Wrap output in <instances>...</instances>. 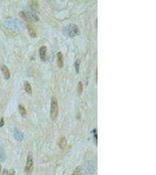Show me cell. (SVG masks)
Returning <instances> with one entry per match:
<instances>
[{"label":"cell","mask_w":156,"mask_h":175,"mask_svg":"<svg viewBox=\"0 0 156 175\" xmlns=\"http://www.w3.org/2000/svg\"><path fill=\"white\" fill-rule=\"evenodd\" d=\"M50 117L51 118L55 120L58 114H59V104L57 99L56 96H53L51 99V103H50Z\"/></svg>","instance_id":"obj_1"},{"label":"cell","mask_w":156,"mask_h":175,"mask_svg":"<svg viewBox=\"0 0 156 175\" xmlns=\"http://www.w3.org/2000/svg\"><path fill=\"white\" fill-rule=\"evenodd\" d=\"M33 171V155L31 152H29L27 156V163L24 169L25 173L31 175Z\"/></svg>","instance_id":"obj_2"},{"label":"cell","mask_w":156,"mask_h":175,"mask_svg":"<svg viewBox=\"0 0 156 175\" xmlns=\"http://www.w3.org/2000/svg\"><path fill=\"white\" fill-rule=\"evenodd\" d=\"M66 32L68 33L69 36L70 37H73L77 36L80 33L79 29L75 25H70L68 27H67Z\"/></svg>","instance_id":"obj_3"},{"label":"cell","mask_w":156,"mask_h":175,"mask_svg":"<svg viewBox=\"0 0 156 175\" xmlns=\"http://www.w3.org/2000/svg\"><path fill=\"white\" fill-rule=\"evenodd\" d=\"M1 71L3 73V74L4 78L6 79H9L10 78V73L8 69V67L5 65L2 64L1 65Z\"/></svg>","instance_id":"obj_4"},{"label":"cell","mask_w":156,"mask_h":175,"mask_svg":"<svg viewBox=\"0 0 156 175\" xmlns=\"http://www.w3.org/2000/svg\"><path fill=\"white\" fill-rule=\"evenodd\" d=\"M46 51L47 48L45 46H43L40 47L39 49V55L42 61H46Z\"/></svg>","instance_id":"obj_5"},{"label":"cell","mask_w":156,"mask_h":175,"mask_svg":"<svg viewBox=\"0 0 156 175\" xmlns=\"http://www.w3.org/2000/svg\"><path fill=\"white\" fill-rule=\"evenodd\" d=\"M59 146L61 150H64L67 145V140L64 136H62L60 138L59 140Z\"/></svg>","instance_id":"obj_6"},{"label":"cell","mask_w":156,"mask_h":175,"mask_svg":"<svg viewBox=\"0 0 156 175\" xmlns=\"http://www.w3.org/2000/svg\"><path fill=\"white\" fill-rule=\"evenodd\" d=\"M71 175H84V169L81 165L78 166Z\"/></svg>","instance_id":"obj_7"},{"label":"cell","mask_w":156,"mask_h":175,"mask_svg":"<svg viewBox=\"0 0 156 175\" xmlns=\"http://www.w3.org/2000/svg\"><path fill=\"white\" fill-rule=\"evenodd\" d=\"M27 27H28V32H29V34L30 36L33 38L36 37L37 34H36L35 28H33V26L31 24H28Z\"/></svg>","instance_id":"obj_8"},{"label":"cell","mask_w":156,"mask_h":175,"mask_svg":"<svg viewBox=\"0 0 156 175\" xmlns=\"http://www.w3.org/2000/svg\"><path fill=\"white\" fill-rule=\"evenodd\" d=\"M57 65L60 69L63 68V67L64 65L63 63V55L62 53L61 52H59L57 53Z\"/></svg>","instance_id":"obj_9"},{"label":"cell","mask_w":156,"mask_h":175,"mask_svg":"<svg viewBox=\"0 0 156 175\" xmlns=\"http://www.w3.org/2000/svg\"><path fill=\"white\" fill-rule=\"evenodd\" d=\"M14 136V138H15V140L18 141H21L23 138V136L22 133L21 132L19 131H18L17 129H15Z\"/></svg>","instance_id":"obj_10"},{"label":"cell","mask_w":156,"mask_h":175,"mask_svg":"<svg viewBox=\"0 0 156 175\" xmlns=\"http://www.w3.org/2000/svg\"><path fill=\"white\" fill-rule=\"evenodd\" d=\"M6 159V155L5 151L3 148L0 146V161L4 162Z\"/></svg>","instance_id":"obj_11"},{"label":"cell","mask_w":156,"mask_h":175,"mask_svg":"<svg viewBox=\"0 0 156 175\" xmlns=\"http://www.w3.org/2000/svg\"><path fill=\"white\" fill-rule=\"evenodd\" d=\"M25 90L29 94H31L32 93V89L31 85L28 82H26L25 83Z\"/></svg>","instance_id":"obj_12"},{"label":"cell","mask_w":156,"mask_h":175,"mask_svg":"<svg viewBox=\"0 0 156 175\" xmlns=\"http://www.w3.org/2000/svg\"><path fill=\"white\" fill-rule=\"evenodd\" d=\"M18 109H19V112L22 116H26V114H27V110H26L23 106H22V104H19L18 106Z\"/></svg>","instance_id":"obj_13"},{"label":"cell","mask_w":156,"mask_h":175,"mask_svg":"<svg viewBox=\"0 0 156 175\" xmlns=\"http://www.w3.org/2000/svg\"><path fill=\"white\" fill-rule=\"evenodd\" d=\"M80 61L79 60H77L75 63V71L78 74L80 72Z\"/></svg>","instance_id":"obj_14"},{"label":"cell","mask_w":156,"mask_h":175,"mask_svg":"<svg viewBox=\"0 0 156 175\" xmlns=\"http://www.w3.org/2000/svg\"><path fill=\"white\" fill-rule=\"evenodd\" d=\"M78 92H79V95H81L82 93H83V83L81 81H80L79 83V85H78Z\"/></svg>","instance_id":"obj_15"},{"label":"cell","mask_w":156,"mask_h":175,"mask_svg":"<svg viewBox=\"0 0 156 175\" xmlns=\"http://www.w3.org/2000/svg\"><path fill=\"white\" fill-rule=\"evenodd\" d=\"M19 15L20 17H21L22 19H23L24 21L28 22L29 20H28V17H27V14H26V13H25V12H24L23 11H21V12H19Z\"/></svg>","instance_id":"obj_16"},{"label":"cell","mask_w":156,"mask_h":175,"mask_svg":"<svg viewBox=\"0 0 156 175\" xmlns=\"http://www.w3.org/2000/svg\"><path fill=\"white\" fill-rule=\"evenodd\" d=\"M93 134H94V138L95 140L96 144H97V130L95 128L93 130Z\"/></svg>","instance_id":"obj_17"},{"label":"cell","mask_w":156,"mask_h":175,"mask_svg":"<svg viewBox=\"0 0 156 175\" xmlns=\"http://www.w3.org/2000/svg\"><path fill=\"white\" fill-rule=\"evenodd\" d=\"M15 174H16L15 170L14 169H11L9 175H15Z\"/></svg>","instance_id":"obj_18"},{"label":"cell","mask_w":156,"mask_h":175,"mask_svg":"<svg viewBox=\"0 0 156 175\" xmlns=\"http://www.w3.org/2000/svg\"><path fill=\"white\" fill-rule=\"evenodd\" d=\"M4 124H5V123L4 122V118H3V117H2L1 119V121H0V127H3Z\"/></svg>","instance_id":"obj_19"},{"label":"cell","mask_w":156,"mask_h":175,"mask_svg":"<svg viewBox=\"0 0 156 175\" xmlns=\"http://www.w3.org/2000/svg\"><path fill=\"white\" fill-rule=\"evenodd\" d=\"M1 175H9V172L7 169H4Z\"/></svg>","instance_id":"obj_20"},{"label":"cell","mask_w":156,"mask_h":175,"mask_svg":"<svg viewBox=\"0 0 156 175\" xmlns=\"http://www.w3.org/2000/svg\"><path fill=\"white\" fill-rule=\"evenodd\" d=\"M1 169H2V168H1V164H0V173H1Z\"/></svg>","instance_id":"obj_21"}]
</instances>
